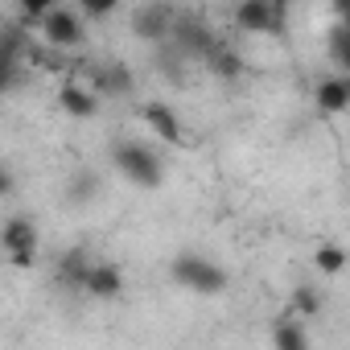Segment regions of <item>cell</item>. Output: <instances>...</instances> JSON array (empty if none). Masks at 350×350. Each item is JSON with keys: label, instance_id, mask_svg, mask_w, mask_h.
Returning <instances> with one entry per match:
<instances>
[{"label": "cell", "instance_id": "ba28073f", "mask_svg": "<svg viewBox=\"0 0 350 350\" xmlns=\"http://www.w3.org/2000/svg\"><path fill=\"white\" fill-rule=\"evenodd\" d=\"M58 103H62V111L70 120H91L99 111V95L91 87H83V83H62L58 87Z\"/></svg>", "mask_w": 350, "mask_h": 350}, {"label": "cell", "instance_id": "6da1fadb", "mask_svg": "<svg viewBox=\"0 0 350 350\" xmlns=\"http://www.w3.org/2000/svg\"><path fill=\"white\" fill-rule=\"evenodd\" d=\"M169 276H173V284H178V288L198 293V297H219V293L227 288V272H223L215 260L198 256V252H182V256H173Z\"/></svg>", "mask_w": 350, "mask_h": 350}, {"label": "cell", "instance_id": "7402d4cb", "mask_svg": "<svg viewBox=\"0 0 350 350\" xmlns=\"http://www.w3.org/2000/svg\"><path fill=\"white\" fill-rule=\"evenodd\" d=\"M338 21H342V25H346V29H350V9H346V13H342V17H338Z\"/></svg>", "mask_w": 350, "mask_h": 350}, {"label": "cell", "instance_id": "44dd1931", "mask_svg": "<svg viewBox=\"0 0 350 350\" xmlns=\"http://www.w3.org/2000/svg\"><path fill=\"white\" fill-rule=\"evenodd\" d=\"M329 9H334V17H342L350 9V0H329Z\"/></svg>", "mask_w": 350, "mask_h": 350}, {"label": "cell", "instance_id": "603a6c76", "mask_svg": "<svg viewBox=\"0 0 350 350\" xmlns=\"http://www.w3.org/2000/svg\"><path fill=\"white\" fill-rule=\"evenodd\" d=\"M342 79H346V91H350V75H342Z\"/></svg>", "mask_w": 350, "mask_h": 350}, {"label": "cell", "instance_id": "8992f818", "mask_svg": "<svg viewBox=\"0 0 350 350\" xmlns=\"http://www.w3.org/2000/svg\"><path fill=\"white\" fill-rule=\"evenodd\" d=\"M140 116H144V124H148V132L157 136V140H165V144H182L186 140V132H182V120H178V111H173L169 103H144L140 107Z\"/></svg>", "mask_w": 350, "mask_h": 350}, {"label": "cell", "instance_id": "3957f363", "mask_svg": "<svg viewBox=\"0 0 350 350\" xmlns=\"http://www.w3.org/2000/svg\"><path fill=\"white\" fill-rule=\"evenodd\" d=\"M0 247H5L9 264L13 268H33L38 260V247H42V235H38V223L25 219V215H13L0 231Z\"/></svg>", "mask_w": 350, "mask_h": 350}, {"label": "cell", "instance_id": "52a82bcc", "mask_svg": "<svg viewBox=\"0 0 350 350\" xmlns=\"http://www.w3.org/2000/svg\"><path fill=\"white\" fill-rule=\"evenodd\" d=\"M173 13L165 9V5H144V9H136V17H132V33L136 38H144V42H165V38H173Z\"/></svg>", "mask_w": 350, "mask_h": 350}, {"label": "cell", "instance_id": "30bf717a", "mask_svg": "<svg viewBox=\"0 0 350 350\" xmlns=\"http://www.w3.org/2000/svg\"><path fill=\"white\" fill-rule=\"evenodd\" d=\"M313 103H317V111H321V116H342V111H350L346 79H342V75H338V79H321V83H317Z\"/></svg>", "mask_w": 350, "mask_h": 350}, {"label": "cell", "instance_id": "e0dca14e", "mask_svg": "<svg viewBox=\"0 0 350 350\" xmlns=\"http://www.w3.org/2000/svg\"><path fill=\"white\" fill-rule=\"evenodd\" d=\"M87 272H91V260H87L83 252H70V256H62V264H58V276H62L66 284H79V288H83Z\"/></svg>", "mask_w": 350, "mask_h": 350}, {"label": "cell", "instance_id": "ac0fdd59", "mask_svg": "<svg viewBox=\"0 0 350 350\" xmlns=\"http://www.w3.org/2000/svg\"><path fill=\"white\" fill-rule=\"evenodd\" d=\"M317 309H321V293H317L313 284H297V288H293V313L317 317Z\"/></svg>", "mask_w": 350, "mask_h": 350}, {"label": "cell", "instance_id": "5b68a950", "mask_svg": "<svg viewBox=\"0 0 350 350\" xmlns=\"http://www.w3.org/2000/svg\"><path fill=\"white\" fill-rule=\"evenodd\" d=\"M38 25H42L46 46H54V50H75V46H83V21H79V13H70V9H50Z\"/></svg>", "mask_w": 350, "mask_h": 350}, {"label": "cell", "instance_id": "5bb4252c", "mask_svg": "<svg viewBox=\"0 0 350 350\" xmlns=\"http://www.w3.org/2000/svg\"><path fill=\"white\" fill-rule=\"evenodd\" d=\"M313 264H317L321 276H338V272L346 268V247H342V243H321V247L313 252Z\"/></svg>", "mask_w": 350, "mask_h": 350}, {"label": "cell", "instance_id": "8fae6325", "mask_svg": "<svg viewBox=\"0 0 350 350\" xmlns=\"http://www.w3.org/2000/svg\"><path fill=\"white\" fill-rule=\"evenodd\" d=\"M173 42H178L186 54H198V58H206V54H211V46H215L211 29H206V25H198L194 17H186V21L173 25Z\"/></svg>", "mask_w": 350, "mask_h": 350}, {"label": "cell", "instance_id": "7a4b0ae2", "mask_svg": "<svg viewBox=\"0 0 350 350\" xmlns=\"http://www.w3.org/2000/svg\"><path fill=\"white\" fill-rule=\"evenodd\" d=\"M111 161H116V169L124 173L132 186H140V190H157V186H161L165 165H161V152H152L148 144H140V140H120V144L111 148Z\"/></svg>", "mask_w": 350, "mask_h": 350}, {"label": "cell", "instance_id": "9c48e42d", "mask_svg": "<svg viewBox=\"0 0 350 350\" xmlns=\"http://www.w3.org/2000/svg\"><path fill=\"white\" fill-rule=\"evenodd\" d=\"M83 293H91V297H99V301L120 297V293H124L120 268H116V264H91V272H87V280H83Z\"/></svg>", "mask_w": 350, "mask_h": 350}, {"label": "cell", "instance_id": "7c38bea8", "mask_svg": "<svg viewBox=\"0 0 350 350\" xmlns=\"http://www.w3.org/2000/svg\"><path fill=\"white\" fill-rule=\"evenodd\" d=\"M301 321H305L301 313L280 317V321H276V329H272V346H276V350H305V346H309V334H305V325H301Z\"/></svg>", "mask_w": 350, "mask_h": 350}, {"label": "cell", "instance_id": "9a60e30c", "mask_svg": "<svg viewBox=\"0 0 350 350\" xmlns=\"http://www.w3.org/2000/svg\"><path fill=\"white\" fill-rule=\"evenodd\" d=\"M329 58H334V66H338L342 75H350V29H346L342 21L329 29Z\"/></svg>", "mask_w": 350, "mask_h": 350}, {"label": "cell", "instance_id": "2e32d148", "mask_svg": "<svg viewBox=\"0 0 350 350\" xmlns=\"http://www.w3.org/2000/svg\"><path fill=\"white\" fill-rule=\"evenodd\" d=\"M206 66H211V70H215L219 79H235V75L243 70V66H239V58H235V54H231L227 46H219V42L211 46V54H206Z\"/></svg>", "mask_w": 350, "mask_h": 350}, {"label": "cell", "instance_id": "4fadbf2b", "mask_svg": "<svg viewBox=\"0 0 350 350\" xmlns=\"http://www.w3.org/2000/svg\"><path fill=\"white\" fill-rule=\"evenodd\" d=\"M95 87H99V95H124L132 87V75L124 66H99L95 70Z\"/></svg>", "mask_w": 350, "mask_h": 350}, {"label": "cell", "instance_id": "277c9868", "mask_svg": "<svg viewBox=\"0 0 350 350\" xmlns=\"http://www.w3.org/2000/svg\"><path fill=\"white\" fill-rule=\"evenodd\" d=\"M280 13H284V0H239L235 25L243 33H276L280 29Z\"/></svg>", "mask_w": 350, "mask_h": 350}, {"label": "cell", "instance_id": "ffe728a7", "mask_svg": "<svg viewBox=\"0 0 350 350\" xmlns=\"http://www.w3.org/2000/svg\"><path fill=\"white\" fill-rule=\"evenodd\" d=\"M17 5H21V13L25 17H33V21H42L50 9H58V0H17Z\"/></svg>", "mask_w": 350, "mask_h": 350}, {"label": "cell", "instance_id": "d6986e66", "mask_svg": "<svg viewBox=\"0 0 350 350\" xmlns=\"http://www.w3.org/2000/svg\"><path fill=\"white\" fill-rule=\"evenodd\" d=\"M79 9L99 21V17H111V13L120 9V0H79Z\"/></svg>", "mask_w": 350, "mask_h": 350}]
</instances>
